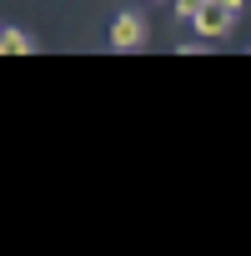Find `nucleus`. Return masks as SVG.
Listing matches in <instances>:
<instances>
[{
    "label": "nucleus",
    "mask_w": 251,
    "mask_h": 256,
    "mask_svg": "<svg viewBox=\"0 0 251 256\" xmlns=\"http://www.w3.org/2000/svg\"><path fill=\"white\" fill-rule=\"evenodd\" d=\"M146 36H151V30H146V16H141V10H120V16L110 20V46H116V50H141Z\"/></svg>",
    "instance_id": "obj_1"
},
{
    "label": "nucleus",
    "mask_w": 251,
    "mask_h": 256,
    "mask_svg": "<svg viewBox=\"0 0 251 256\" xmlns=\"http://www.w3.org/2000/svg\"><path fill=\"white\" fill-rule=\"evenodd\" d=\"M231 20H236V10H226L221 0H206V6L191 16V26H196V36H206V40H221L226 30H231Z\"/></svg>",
    "instance_id": "obj_2"
},
{
    "label": "nucleus",
    "mask_w": 251,
    "mask_h": 256,
    "mask_svg": "<svg viewBox=\"0 0 251 256\" xmlns=\"http://www.w3.org/2000/svg\"><path fill=\"white\" fill-rule=\"evenodd\" d=\"M30 50V36H20V30H0V56H26Z\"/></svg>",
    "instance_id": "obj_3"
},
{
    "label": "nucleus",
    "mask_w": 251,
    "mask_h": 256,
    "mask_svg": "<svg viewBox=\"0 0 251 256\" xmlns=\"http://www.w3.org/2000/svg\"><path fill=\"white\" fill-rule=\"evenodd\" d=\"M201 6H206V0H176V16H186V20H191Z\"/></svg>",
    "instance_id": "obj_4"
},
{
    "label": "nucleus",
    "mask_w": 251,
    "mask_h": 256,
    "mask_svg": "<svg viewBox=\"0 0 251 256\" xmlns=\"http://www.w3.org/2000/svg\"><path fill=\"white\" fill-rule=\"evenodd\" d=\"M221 6H226V10H241V6H246V0H221Z\"/></svg>",
    "instance_id": "obj_5"
},
{
    "label": "nucleus",
    "mask_w": 251,
    "mask_h": 256,
    "mask_svg": "<svg viewBox=\"0 0 251 256\" xmlns=\"http://www.w3.org/2000/svg\"><path fill=\"white\" fill-rule=\"evenodd\" d=\"M141 6H156V0H141Z\"/></svg>",
    "instance_id": "obj_6"
}]
</instances>
